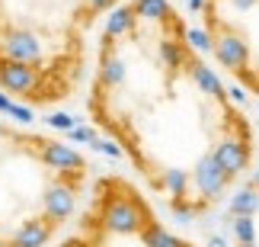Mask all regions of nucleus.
I'll use <instances>...</instances> for the list:
<instances>
[{"instance_id": "1", "label": "nucleus", "mask_w": 259, "mask_h": 247, "mask_svg": "<svg viewBox=\"0 0 259 247\" xmlns=\"http://www.w3.org/2000/svg\"><path fill=\"white\" fill-rule=\"evenodd\" d=\"M87 119L179 222L218 212L259 161V135L173 0H125L99 26Z\"/></svg>"}, {"instance_id": "2", "label": "nucleus", "mask_w": 259, "mask_h": 247, "mask_svg": "<svg viewBox=\"0 0 259 247\" xmlns=\"http://www.w3.org/2000/svg\"><path fill=\"white\" fill-rule=\"evenodd\" d=\"M125 0H0V93L26 110L71 103L99 23Z\"/></svg>"}, {"instance_id": "3", "label": "nucleus", "mask_w": 259, "mask_h": 247, "mask_svg": "<svg viewBox=\"0 0 259 247\" xmlns=\"http://www.w3.org/2000/svg\"><path fill=\"white\" fill-rule=\"evenodd\" d=\"M93 164L61 135L0 116V247H48L77 222Z\"/></svg>"}, {"instance_id": "4", "label": "nucleus", "mask_w": 259, "mask_h": 247, "mask_svg": "<svg viewBox=\"0 0 259 247\" xmlns=\"http://www.w3.org/2000/svg\"><path fill=\"white\" fill-rule=\"evenodd\" d=\"M198 32L218 71L259 100V0H198Z\"/></svg>"}, {"instance_id": "5", "label": "nucleus", "mask_w": 259, "mask_h": 247, "mask_svg": "<svg viewBox=\"0 0 259 247\" xmlns=\"http://www.w3.org/2000/svg\"><path fill=\"white\" fill-rule=\"evenodd\" d=\"M224 225L231 247H259V161L224 202Z\"/></svg>"}]
</instances>
